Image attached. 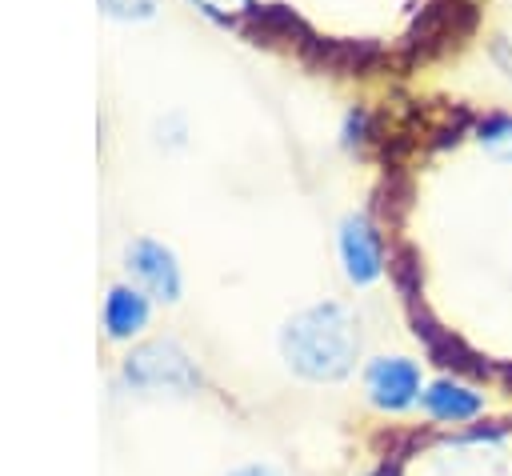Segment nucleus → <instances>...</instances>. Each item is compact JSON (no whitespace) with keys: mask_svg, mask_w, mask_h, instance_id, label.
<instances>
[{"mask_svg":"<svg viewBox=\"0 0 512 476\" xmlns=\"http://www.w3.org/2000/svg\"><path fill=\"white\" fill-rule=\"evenodd\" d=\"M128 268L144 280V288H148L152 296L176 300V292H180V272H176L168 248H160L156 240H136V244L128 248Z\"/></svg>","mask_w":512,"mask_h":476,"instance_id":"7","label":"nucleus"},{"mask_svg":"<svg viewBox=\"0 0 512 476\" xmlns=\"http://www.w3.org/2000/svg\"><path fill=\"white\" fill-rule=\"evenodd\" d=\"M340 256H344V272L352 284H372L384 268L380 232L364 216H348L340 224Z\"/></svg>","mask_w":512,"mask_h":476,"instance_id":"4","label":"nucleus"},{"mask_svg":"<svg viewBox=\"0 0 512 476\" xmlns=\"http://www.w3.org/2000/svg\"><path fill=\"white\" fill-rule=\"evenodd\" d=\"M124 376L140 388H196L200 376L188 364V356L176 344H148L136 356H128Z\"/></svg>","mask_w":512,"mask_h":476,"instance_id":"3","label":"nucleus"},{"mask_svg":"<svg viewBox=\"0 0 512 476\" xmlns=\"http://www.w3.org/2000/svg\"><path fill=\"white\" fill-rule=\"evenodd\" d=\"M472 24H476L472 0H432L420 12L416 28L408 32V48L420 52V56H432L448 44H460L472 32Z\"/></svg>","mask_w":512,"mask_h":476,"instance_id":"2","label":"nucleus"},{"mask_svg":"<svg viewBox=\"0 0 512 476\" xmlns=\"http://www.w3.org/2000/svg\"><path fill=\"white\" fill-rule=\"evenodd\" d=\"M300 52H304V60H312L328 72H344V76L348 72H368L380 60V48L368 44V40H324L316 32L300 44Z\"/></svg>","mask_w":512,"mask_h":476,"instance_id":"6","label":"nucleus"},{"mask_svg":"<svg viewBox=\"0 0 512 476\" xmlns=\"http://www.w3.org/2000/svg\"><path fill=\"white\" fill-rule=\"evenodd\" d=\"M284 356L296 372L312 380H336L352 368L356 356V332L340 304H320L300 312L284 328Z\"/></svg>","mask_w":512,"mask_h":476,"instance_id":"1","label":"nucleus"},{"mask_svg":"<svg viewBox=\"0 0 512 476\" xmlns=\"http://www.w3.org/2000/svg\"><path fill=\"white\" fill-rule=\"evenodd\" d=\"M420 392V368L412 360H400V356H384V360H372L368 368V396L376 408H388V412H400L416 400Z\"/></svg>","mask_w":512,"mask_h":476,"instance_id":"5","label":"nucleus"},{"mask_svg":"<svg viewBox=\"0 0 512 476\" xmlns=\"http://www.w3.org/2000/svg\"><path fill=\"white\" fill-rule=\"evenodd\" d=\"M232 476H276V472H268V468H240V472H232Z\"/></svg>","mask_w":512,"mask_h":476,"instance_id":"13","label":"nucleus"},{"mask_svg":"<svg viewBox=\"0 0 512 476\" xmlns=\"http://www.w3.org/2000/svg\"><path fill=\"white\" fill-rule=\"evenodd\" d=\"M480 140H484L496 156L512 160V116H496V120L480 124Z\"/></svg>","mask_w":512,"mask_h":476,"instance_id":"11","label":"nucleus"},{"mask_svg":"<svg viewBox=\"0 0 512 476\" xmlns=\"http://www.w3.org/2000/svg\"><path fill=\"white\" fill-rule=\"evenodd\" d=\"M408 200H412V176L388 172L376 188V212H388V220H400L408 212Z\"/></svg>","mask_w":512,"mask_h":476,"instance_id":"10","label":"nucleus"},{"mask_svg":"<svg viewBox=\"0 0 512 476\" xmlns=\"http://www.w3.org/2000/svg\"><path fill=\"white\" fill-rule=\"evenodd\" d=\"M144 320H148V304H144L140 292H132V288H112L108 292V304H104V328H108V336L124 340Z\"/></svg>","mask_w":512,"mask_h":476,"instance_id":"9","label":"nucleus"},{"mask_svg":"<svg viewBox=\"0 0 512 476\" xmlns=\"http://www.w3.org/2000/svg\"><path fill=\"white\" fill-rule=\"evenodd\" d=\"M108 12H116V16H148L152 12V0H100Z\"/></svg>","mask_w":512,"mask_h":476,"instance_id":"12","label":"nucleus"},{"mask_svg":"<svg viewBox=\"0 0 512 476\" xmlns=\"http://www.w3.org/2000/svg\"><path fill=\"white\" fill-rule=\"evenodd\" d=\"M424 412L428 416H436V420H472L480 408H484V396L480 392H472V388H464V384H452V380H436L424 396Z\"/></svg>","mask_w":512,"mask_h":476,"instance_id":"8","label":"nucleus"}]
</instances>
